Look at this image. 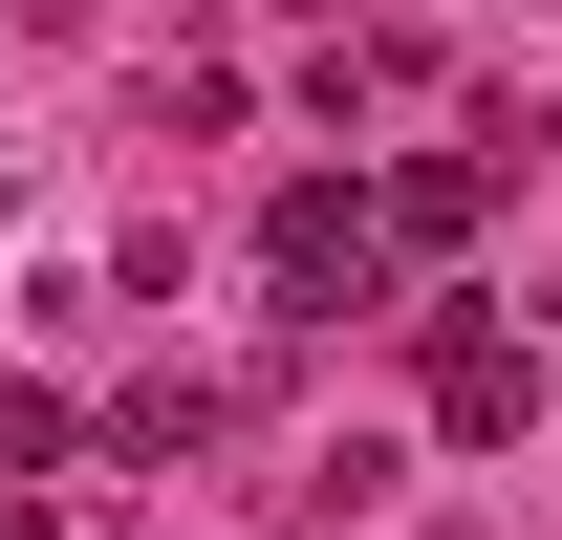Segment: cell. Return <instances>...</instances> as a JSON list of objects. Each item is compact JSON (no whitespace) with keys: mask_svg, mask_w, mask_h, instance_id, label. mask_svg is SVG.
Masks as SVG:
<instances>
[{"mask_svg":"<svg viewBox=\"0 0 562 540\" xmlns=\"http://www.w3.org/2000/svg\"><path fill=\"white\" fill-rule=\"evenodd\" d=\"M260 260H281V303H368V281H390V216H368L347 173H281V195H260Z\"/></svg>","mask_w":562,"mask_h":540,"instance_id":"obj_1","label":"cell"},{"mask_svg":"<svg viewBox=\"0 0 562 540\" xmlns=\"http://www.w3.org/2000/svg\"><path fill=\"white\" fill-rule=\"evenodd\" d=\"M519 410H541V368H519V346H497L476 303H454V325H432V432H454V454H497Z\"/></svg>","mask_w":562,"mask_h":540,"instance_id":"obj_2","label":"cell"},{"mask_svg":"<svg viewBox=\"0 0 562 540\" xmlns=\"http://www.w3.org/2000/svg\"><path fill=\"white\" fill-rule=\"evenodd\" d=\"M390 260H476V216H497V151H412V173H390Z\"/></svg>","mask_w":562,"mask_h":540,"instance_id":"obj_3","label":"cell"},{"mask_svg":"<svg viewBox=\"0 0 562 540\" xmlns=\"http://www.w3.org/2000/svg\"><path fill=\"white\" fill-rule=\"evenodd\" d=\"M109 454H131V475H173V454H216V390H195V368H173V390H131V410H109Z\"/></svg>","mask_w":562,"mask_h":540,"instance_id":"obj_4","label":"cell"},{"mask_svg":"<svg viewBox=\"0 0 562 540\" xmlns=\"http://www.w3.org/2000/svg\"><path fill=\"white\" fill-rule=\"evenodd\" d=\"M66 454H87V410H66V390H0V475H66Z\"/></svg>","mask_w":562,"mask_h":540,"instance_id":"obj_5","label":"cell"}]
</instances>
